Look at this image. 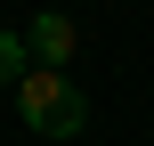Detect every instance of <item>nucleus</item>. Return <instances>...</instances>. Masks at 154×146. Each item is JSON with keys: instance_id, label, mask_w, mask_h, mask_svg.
<instances>
[{"instance_id": "f03ea898", "label": "nucleus", "mask_w": 154, "mask_h": 146, "mask_svg": "<svg viewBox=\"0 0 154 146\" xmlns=\"http://www.w3.org/2000/svg\"><path fill=\"white\" fill-rule=\"evenodd\" d=\"M24 49H32V65L65 73V65H73V49H81V33H73V16H65V8H41V16L24 24Z\"/></svg>"}, {"instance_id": "f257e3e1", "label": "nucleus", "mask_w": 154, "mask_h": 146, "mask_svg": "<svg viewBox=\"0 0 154 146\" xmlns=\"http://www.w3.org/2000/svg\"><path fill=\"white\" fill-rule=\"evenodd\" d=\"M16 114L32 138H81L89 130V98L73 89V73H49V65H32L16 81Z\"/></svg>"}, {"instance_id": "7ed1b4c3", "label": "nucleus", "mask_w": 154, "mask_h": 146, "mask_svg": "<svg viewBox=\"0 0 154 146\" xmlns=\"http://www.w3.org/2000/svg\"><path fill=\"white\" fill-rule=\"evenodd\" d=\"M32 73V49H24V33H0V89H16Z\"/></svg>"}]
</instances>
